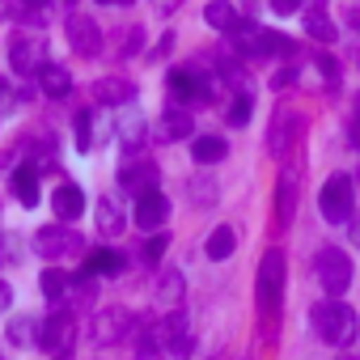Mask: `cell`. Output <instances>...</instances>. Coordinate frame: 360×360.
I'll return each instance as SVG.
<instances>
[{"label":"cell","instance_id":"cell-1","mask_svg":"<svg viewBox=\"0 0 360 360\" xmlns=\"http://www.w3.org/2000/svg\"><path fill=\"white\" fill-rule=\"evenodd\" d=\"M314 330H318L330 347H347V343L356 339L360 322H356V309H352V305H343V301H322V305H314Z\"/></svg>","mask_w":360,"mask_h":360},{"label":"cell","instance_id":"cell-2","mask_svg":"<svg viewBox=\"0 0 360 360\" xmlns=\"http://www.w3.org/2000/svg\"><path fill=\"white\" fill-rule=\"evenodd\" d=\"M229 39L242 56H284V51H292V43L280 30H267V26H255V22H238V30Z\"/></svg>","mask_w":360,"mask_h":360},{"label":"cell","instance_id":"cell-3","mask_svg":"<svg viewBox=\"0 0 360 360\" xmlns=\"http://www.w3.org/2000/svg\"><path fill=\"white\" fill-rule=\"evenodd\" d=\"M314 271H318V284L326 288V297H343L352 288V259L339 246H322L314 255Z\"/></svg>","mask_w":360,"mask_h":360},{"label":"cell","instance_id":"cell-4","mask_svg":"<svg viewBox=\"0 0 360 360\" xmlns=\"http://www.w3.org/2000/svg\"><path fill=\"white\" fill-rule=\"evenodd\" d=\"M81 250H85V238H81L77 229L43 225V229L34 233V255L47 259V263H56V259H64V255H81Z\"/></svg>","mask_w":360,"mask_h":360},{"label":"cell","instance_id":"cell-5","mask_svg":"<svg viewBox=\"0 0 360 360\" xmlns=\"http://www.w3.org/2000/svg\"><path fill=\"white\" fill-rule=\"evenodd\" d=\"M72 339H77V322H72V314L68 309H56L51 318H43L39 322V347L43 352H51V356H68L72 352Z\"/></svg>","mask_w":360,"mask_h":360},{"label":"cell","instance_id":"cell-6","mask_svg":"<svg viewBox=\"0 0 360 360\" xmlns=\"http://www.w3.org/2000/svg\"><path fill=\"white\" fill-rule=\"evenodd\" d=\"M9 68H13L18 77L43 72V68H47V43H43L39 34H18V39L9 43Z\"/></svg>","mask_w":360,"mask_h":360},{"label":"cell","instance_id":"cell-7","mask_svg":"<svg viewBox=\"0 0 360 360\" xmlns=\"http://www.w3.org/2000/svg\"><path fill=\"white\" fill-rule=\"evenodd\" d=\"M280 292H284V255L267 250L263 263H259V305L267 314H276L280 309Z\"/></svg>","mask_w":360,"mask_h":360},{"label":"cell","instance_id":"cell-8","mask_svg":"<svg viewBox=\"0 0 360 360\" xmlns=\"http://www.w3.org/2000/svg\"><path fill=\"white\" fill-rule=\"evenodd\" d=\"M318 212H322V221H347L352 217V178H343V174L326 178V187L318 195Z\"/></svg>","mask_w":360,"mask_h":360},{"label":"cell","instance_id":"cell-9","mask_svg":"<svg viewBox=\"0 0 360 360\" xmlns=\"http://www.w3.org/2000/svg\"><path fill=\"white\" fill-rule=\"evenodd\" d=\"M68 43H72L77 56H98V51H102V30H98V22L85 18V13H72V18H68Z\"/></svg>","mask_w":360,"mask_h":360},{"label":"cell","instance_id":"cell-10","mask_svg":"<svg viewBox=\"0 0 360 360\" xmlns=\"http://www.w3.org/2000/svg\"><path fill=\"white\" fill-rule=\"evenodd\" d=\"M169 98H174L178 106H187V102H208V85H204V77L191 72V68H174V72H169Z\"/></svg>","mask_w":360,"mask_h":360},{"label":"cell","instance_id":"cell-11","mask_svg":"<svg viewBox=\"0 0 360 360\" xmlns=\"http://www.w3.org/2000/svg\"><path fill=\"white\" fill-rule=\"evenodd\" d=\"M153 136H157L161 144L187 140V136H191V110H183V106H169V110H161V115H157V123H153Z\"/></svg>","mask_w":360,"mask_h":360},{"label":"cell","instance_id":"cell-12","mask_svg":"<svg viewBox=\"0 0 360 360\" xmlns=\"http://www.w3.org/2000/svg\"><path fill=\"white\" fill-rule=\"evenodd\" d=\"M165 221H169V200H165L161 191H148V195L136 200V225H140V229L157 233Z\"/></svg>","mask_w":360,"mask_h":360},{"label":"cell","instance_id":"cell-13","mask_svg":"<svg viewBox=\"0 0 360 360\" xmlns=\"http://www.w3.org/2000/svg\"><path fill=\"white\" fill-rule=\"evenodd\" d=\"M119 183H123V191L127 195H148V191H157V165H148V161H136V165H123L119 169Z\"/></svg>","mask_w":360,"mask_h":360},{"label":"cell","instance_id":"cell-14","mask_svg":"<svg viewBox=\"0 0 360 360\" xmlns=\"http://www.w3.org/2000/svg\"><path fill=\"white\" fill-rule=\"evenodd\" d=\"M94 102H102V106H131L136 102V85L123 81V77H106V81L94 85Z\"/></svg>","mask_w":360,"mask_h":360},{"label":"cell","instance_id":"cell-15","mask_svg":"<svg viewBox=\"0 0 360 360\" xmlns=\"http://www.w3.org/2000/svg\"><path fill=\"white\" fill-rule=\"evenodd\" d=\"M51 208H56V221H81V217H85V195H81V187H72V183L56 187Z\"/></svg>","mask_w":360,"mask_h":360},{"label":"cell","instance_id":"cell-16","mask_svg":"<svg viewBox=\"0 0 360 360\" xmlns=\"http://www.w3.org/2000/svg\"><path fill=\"white\" fill-rule=\"evenodd\" d=\"M127 326H131V318H127L123 309H106V314L94 318V339H98V343H119Z\"/></svg>","mask_w":360,"mask_h":360},{"label":"cell","instance_id":"cell-17","mask_svg":"<svg viewBox=\"0 0 360 360\" xmlns=\"http://www.w3.org/2000/svg\"><path fill=\"white\" fill-rule=\"evenodd\" d=\"M9 187H13V195L22 200V208H34V204H39V169H34V165H22V169H13Z\"/></svg>","mask_w":360,"mask_h":360},{"label":"cell","instance_id":"cell-18","mask_svg":"<svg viewBox=\"0 0 360 360\" xmlns=\"http://www.w3.org/2000/svg\"><path fill=\"white\" fill-rule=\"evenodd\" d=\"M81 271H89V276H123V271H127V263H123V255H119V250H89Z\"/></svg>","mask_w":360,"mask_h":360},{"label":"cell","instance_id":"cell-19","mask_svg":"<svg viewBox=\"0 0 360 360\" xmlns=\"http://www.w3.org/2000/svg\"><path fill=\"white\" fill-rule=\"evenodd\" d=\"M39 85H43L47 98H68V94H72V72L60 68V64H47V68L39 72Z\"/></svg>","mask_w":360,"mask_h":360},{"label":"cell","instance_id":"cell-20","mask_svg":"<svg viewBox=\"0 0 360 360\" xmlns=\"http://www.w3.org/2000/svg\"><path fill=\"white\" fill-rule=\"evenodd\" d=\"M204 22L221 34H233L238 30V9L229 5V0H208V9H204Z\"/></svg>","mask_w":360,"mask_h":360},{"label":"cell","instance_id":"cell-21","mask_svg":"<svg viewBox=\"0 0 360 360\" xmlns=\"http://www.w3.org/2000/svg\"><path fill=\"white\" fill-rule=\"evenodd\" d=\"M183 271H161V284H157V305L165 309H178L183 305Z\"/></svg>","mask_w":360,"mask_h":360},{"label":"cell","instance_id":"cell-22","mask_svg":"<svg viewBox=\"0 0 360 360\" xmlns=\"http://www.w3.org/2000/svg\"><path fill=\"white\" fill-rule=\"evenodd\" d=\"M191 157H195L200 165H217V161L225 157V136H195V140H191Z\"/></svg>","mask_w":360,"mask_h":360},{"label":"cell","instance_id":"cell-23","mask_svg":"<svg viewBox=\"0 0 360 360\" xmlns=\"http://www.w3.org/2000/svg\"><path fill=\"white\" fill-rule=\"evenodd\" d=\"M98 233L102 238H119L123 233V208L115 200H98Z\"/></svg>","mask_w":360,"mask_h":360},{"label":"cell","instance_id":"cell-24","mask_svg":"<svg viewBox=\"0 0 360 360\" xmlns=\"http://www.w3.org/2000/svg\"><path fill=\"white\" fill-rule=\"evenodd\" d=\"M94 297H98V284H94V276H89V271H81V276L68 284V297H64V305H77V309H85V305H94Z\"/></svg>","mask_w":360,"mask_h":360},{"label":"cell","instance_id":"cell-25","mask_svg":"<svg viewBox=\"0 0 360 360\" xmlns=\"http://www.w3.org/2000/svg\"><path fill=\"white\" fill-rule=\"evenodd\" d=\"M305 34L318 39V43H330L335 39V22L326 9H305Z\"/></svg>","mask_w":360,"mask_h":360},{"label":"cell","instance_id":"cell-26","mask_svg":"<svg viewBox=\"0 0 360 360\" xmlns=\"http://www.w3.org/2000/svg\"><path fill=\"white\" fill-rule=\"evenodd\" d=\"M39 284H43V297H47V301L64 305V297H68V284H72V276H68V271H56V267H51V271H43V276H39Z\"/></svg>","mask_w":360,"mask_h":360},{"label":"cell","instance_id":"cell-27","mask_svg":"<svg viewBox=\"0 0 360 360\" xmlns=\"http://www.w3.org/2000/svg\"><path fill=\"white\" fill-rule=\"evenodd\" d=\"M233 246H238V233H233L229 225H221V229H212V238H208V246H204V250H208V259H217V263H221V259H229V255H233Z\"/></svg>","mask_w":360,"mask_h":360},{"label":"cell","instance_id":"cell-28","mask_svg":"<svg viewBox=\"0 0 360 360\" xmlns=\"http://www.w3.org/2000/svg\"><path fill=\"white\" fill-rule=\"evenodd\" d=\"M144 131H148V127H144V119L136 115V106H127V131H123V148H127V153L144 148V140H148Z\"/></svg>","mask_w":360,"mask_h":360},{"label":"cell","instance_id":"cell-29","mask_svg":"<svg viewBox=\"0 0 360 360\" xmlns=\"http://www.w3.org/2000/svg\"><path fill=\"white\" fill-rule=\"evenodd\" d=\"M34 339H39V322H34V318L22 314V318L9 322V343H13V347H26V343H34Z\"/></svg>","mask_w":360,"mask_h":360},{"label":"cell","instance_id":"cell-30","mask_svg":"<svg viewBox=\"0 0 360 360\" xmlns=\"http://www.w3.org/2000/svg\"><path fill=\"white\" fill-rule=\"evenodd\" d=\"M267 148H271L276 157H284V153H288V110H280V115H276V123H271V140H267Z\"/></svg>","mask_w":360,"mask_h":360},{"label":"cell","instance_id":"cell-31","mask_svg":"<svg viewBox=\"0 0 360 360\" xmlns=\"http://www.w3.org/2000/svg\"><path fill=\"white\" fill-rule=\"evenodd\" d=\"M250 110H255V102H250L246 94H238V98L229 102V127H246V123H250Z\"/></svg>","mask_w":360,"mask_h":360},{"label":"cell","instance_id":"cell-32","mask_svg":"<svg viewBox=\"0 0 360 360\" xmlns=\"http://www.w3.org/2000/svg\"><path fill=\"white\" fill-rule=\"evenodd\" d=\"M165 246H169V233H165V229H157V233L144 242V259H148V263H157V259L165 255Z\"/></svg>","mask_w":360,"mask_h":360},{"label":"cell","instance_id":"cell-33","mask_svg":"<svg viewBox=\"0 0 360 360\" xmlns=\"http://www.w3.org/2000/svg\"><path fill=\"white\" fill-rule=\"evenodd\" d=\"M89 131H94V119H89V115H77V148H81V153L94 148V136H89Z\"/></svg>","mask_w":360,"mask_h":360},{"label":"cell","instance_id":"cell-34","mask_svg":"<svg viewBox=\"0 0 360 360\" xmlns=\"http://www.w3.org/2000/svg\"><path fill=\"white\" fill-rule=\"evenodd\" d=\"M271 9L288 18V13H297V9H301V0H271Z\"/></svg>","mask_w":360,"mask_h":360},{"label":"cell","instance_id":"cell-35","mask_svg":"<svg viewBox=\"0 0 360 360\" xmlns=\"http://www.w3.org/2000/svg\"><path fill=\"white\" fill-rule=\"evenodd\" d=\"M9 305H13V288H9V284H5V280H0V314H5V309H9Z\"/></svg>","mask_w":360,"mask_h":360},{"label":"cell","instance_id":"cell-36","mask_svg":"<svg viewBox=\"0 0 360 360\" xmlns=\"http://www.w3.org/2000/svg\"><path fill=\"white\" fill-rule=\"evenodd\" d=\"M347 26H352V30H360V5H352V9H347Z\"/></svg>","mask_w":360,"mask_h":360},{"label":"cell","instance_id":"cell-37","mask_svg":"<svg viewBox=\"0 0 360 360\" xmlns=\"http://www.w3.org/2000/svg\"><path fill=\"white\" fill-rule=\"evenodd\" d=\"M352 148H360V119L352 123Z\"/></svg>","mask_w":360,"mask_h":360},{"label":"cell","instance_id":"cell-38","mask_svg":"<svg viewBox=\"0 0 360 360\" xmlns=\"http://www.w3.org/2000/svg\"><path fill=\"white\" fill-rule=\"evenodd\" d=\"M347 221H352V238L360 242V217H347Z\"/></svg>","mask_w":360,"mask_h":360},{"label":"cell","instance_id":"cell-39","mask_svg":"<svg viewBox=\"0 0 360 360\" xmlns=\"http://www.w3.org/2000/svg\"><path fill=\"white\" fill-rule=\"evenodd\" d=\"M22 5H30V9H43V5H51V0H22Z\"/></svg>","mask_w":360,"mask_h":360},{"label":"cell","instance_id":"cell-40","mask_svg":"<svg viewBox=\"0 0 360 360\" xmlns=\"http://www.w3.org/2000/svg\"><path fill=\"white\" fill-rule=\"evenodd\" d=\"M102 5H131V0H102Z\"/></svg>","mask_w":360,"mask_h":360},{"label":"cell","instance_id":"cell-41","mask_svg":"<svg viewBox=\"0 0 360 360\" xmlns=\"http://www.w3.org/2000/svg\"><path fill=\"white\" fill-rule=\"evenodd\" d=\"M356 119H360V98H356Z\"/></svg>","mask_w":360,"mask_h":360},{"label":"cell","instance_id":"cell-42","mask_svg":"<svg viewBox=\"0 0 360 360\" xmlns=\"http://www.w3.org/2000/svg\"><path fill=\"white\" fill-rule=\"evenodd\" d=\"M356 183H360V169H356Z\"/></svg>","mask_w":360,"mask_h":360},{"label":"cell","instance_id":"cell-43","mask_svg":"<svg viewBox=\"0 0 360 360\" xmlns=\"http://www.w3.org/2000/svg\"><path fill=\"white\" fill-rule=\"evenodd\" d=\"M217 360H229V356H217Z\"/></svg>","mask_w":360,"mask_h":360},{"label":"cell","instance_id":"cell-44","mask_svg":"<svg viewBox=\"0 0 360 360\" xmlns=\"http://www.w3.org/2000/svg\"><path fill=\"white\" fill-rule=\"evenodd\" d=\"M60 360H68V356H60Z\"/></svg>","mask_w":360,"mask_h":360}]
</instances>
